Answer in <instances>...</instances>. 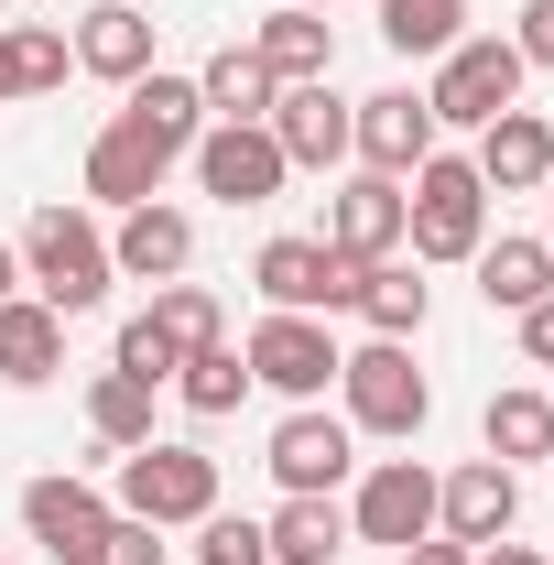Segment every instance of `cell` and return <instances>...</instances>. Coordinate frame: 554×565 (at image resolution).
Wrapping results in <instances>:
<instances>
[{
    "label": "cell",
    "mask_w": 554,
    "mask_h": 565,
    "mask_svg": "<svg viewBox=\"0 0 554 565\" xmlns=\"http://www.w3.org/2000/svg\"><path fill=\"white\" fill-rule=\"evenodd\" d=\"M98 565H163V522H131V511H109V533H98Z\"/></svg>",
    "instance_id": "35"
},
{
    "label": "cell",
    "mask_w": 554,
    "mask_h": 565,
    "mask_svg": "<svg viewBox=\"0 0 554 565\" xmlns=\"http://www.w3.org/2000/svg\"><path fill=\"white\" fill-rule=\"evenodd\" d=\"M185 533H196V565H273V544H262L251 511H207V522H185Z\"/></svg>",
    "instance_id": "33"
},
{
    "label": "cell",
    "mask_w": 554,
    "mask_h": 565,
    "mask_svg": "<svg viewBox=\"0 0 554 565\" xmlns=\"http://www.w3.org/2000/svg\"><path fill=\"white\" fill-rule=\"evenodd\" d=\"M22 533H33L55 565H98L109 490H98V479H33V490H22Z\"/></svg>",
    "instance_id": "14"
},
{
    "label": "cell",
    "mask_w": 554,
    "mask_h": 565,
    "mask_svg": "<svg viewBox=\"0 0 554 565\" xmlns=\"http://www.w3.org/2000/svg\"><path fill=\"white\" fill-rule=\"evenodd\" d=\"M348 152H359V174H414L424 152H435V109H424V87H381V98H359L348 109Z\"/></svg>",
    "instance_id": "11"
},
{
    "label": "cell",
    "mask_w": 554,
    "mask_h": 565,
    "mask_svg": "<svg viewBox=\"0 0 554 565\" xmlns=\"http://www.w3.org/2000/svg\"><path fill=\"white\" fill-rule=\"evenodd\" d=\"M381 44L403 66H435L446 44H468V0H381Z\"/></svg>",
    "instance_id": "29"
},
{
    "label": "cell",
    "mask_w": 554,
    "mask_h": 565,
    "mask_svg": "<svg viewBox=\"0 0 554 565\" xmlns=\"http://www.w3.org/2000/svg\"><path fill=\"white\" fill-rule=\"evenodd\" d=\"M338 262H392L403 250V185L392 174H348L338 196H327V228H316Z\"/></svg>",
    "instance_id": "15"
},
{
    "label": "cell",
    "mask_w": 554,
    "mask_h": 565,
    "mask_svg": "<svg viewBox=\"0 0 554 565\" xmlns=\"http://www.w3.org/2000/svg\"><path fill=\"white\" fill-rule=\"evenodd\" d=\"M76 66L109 76V87L152 76V22H141V0H98V11L76 22Z\"/></svg>",
    "instance_id": "22"
},
{
    "label": "cell",
    "mask_w": 554,
    "mask_h": 565,
    "mask_svg": "<svg viewBox=\"0 0 554 565\" xmlns=\"http://www.w3.org/2000/svg\"><path fill=\"white\" fill-rule=\"evenodd\" d=\"M522 55H511V33H468V44H446L435 55V87H424V109H435V131H489L500 109H522Z\"/></svg>",
    "instance_id": "4"
},
{
    "label": "cell",
    "mask_w": 554,
    "mask_h": 565,
    "mask_svg": "<svg viewBox=\"0 0 554 565\" xmlns=\"http://www.w3.org/2000/svg\"><path fill=\"white\" fill-rule=\"evenodd\" d=\"M251 282H262L273 316H348V305H359V262H338L316 228H305V239H262Z\"/></svg>",
    "instance_id": "7"
},
{
    "label": "cell",
    "mask_w": 554,
    "mask_h": 565,
    "mask_svg": "<svg viewBox=\"0 0 554 565\" xmlns=\"http://www.w3.org/2000/svg\"><path fill=\"white\" fill-rule=\"evenodd\" d=\"M348 316H370V338H424V316H435V282H424V262H359V305Z\"/></svg>",
    "instance_id": "23"
},
{
    "label": "cell",
    "mask_w": 554,
    "mask_h": 565,
    "mask_svg": "<svg viewBox=\"0 0 554 565\" xmlns=\"http://www.w3.org/2000/svg\"><path fill=\"white\" fill-rule=\"evenodd\" d=\"M262 544H273V565H338L348 555V511L338 500H283L273 522H262Z\"/></svg>",
    "instance_id": "28"
},
{
    "label": "cell",
    "mask_w": 554,
    "mask_h": 565,
    "mask_svg": "<svg viewBox=\"0 0 554 565\" xmlns=\"http://www.w3.org/2000/svg\"><path fill=\"white\" fill-rule=\"evenodd\" d=\"M120 120H131V131H152L163 141V152H174V163H185V152H196V131H207V98H196V76H131V87H120Z\"/></svg>",
    "instance_id": "21"
},
{
    "label": "cell",
    "mask_w": 554,
    "mask_h": 565,
    "mask_svg": "<svg viewBox=\"0 0 554 565\" xmlns=\"http://www.w3.org/2000/svg\"><path fill=\"white\" fill-rule=\"evenodd\" d=\"M262 468L283 479V500H338L348 468H359V435H348V414H327V403H294V414L273 424V446H262Z\"/></svg>",
    "instance_id": "6"
},
{
    "label": "cell",
    "mask_w": 554,
    "mask_h": 565,
    "mask_svg": "<svg viewBox=\"0 0 554 565\" xmlns=\"http://www.w3.org/2000/svg\"><path fill=\"white\" fill-rule=\"evenodd\" d=\"M511 55L554 76V0H522V22H511Z\"/></svg>",
    "instance_id": "36"
},
{
    "label": "cell",
    "mask_w": 554,
    "mask_h": 565,
    "mask_svg": "<svg viewBox=\"0 0 554 565\" xmlns=\"http://www.w3.org/2000/svg\"><path fill=\"white\" fill-rule=\"evenodd\" d=\"M163 174H174V152L152 131H131V120H109V131L87 141V196H98V207H152Z\"/></svg>",
    "instance_id": "18"
},
{
    "label": "cell",
    "mask_w": 554,
    "mask_h": 565,
    "mask_svg": "<svg viewBox=\"0 0 554 565\" xmlns=\"http://www.w3.org/2000/svg\"><path fill=\"white\" fill-rule=\"evenodd\" d=\"M11 294H22V250L0 239V305H11Z\"/></svg>",
    "instance_id": "40"
},
{
    "label": "cell",
    "mask_w": 554,
    "mask_h": 565,
    "mask_svg": "<svg viewBox=\"0 0 554 565\" xmlns=\"http://www.w3.org/2000/svg\"><path fill=\"white\" fill-rule=\"evenodd\" d=\"M87 435H98L109 457L152 446V381H131V370H98V381H87Z\"/></svg>",
    "instance_id": "30"
},
{
    "label": "cell",
    "mask_w": 554,
    "mask_h": 565,
    "mask_svg": "<svg viewBox=\"0 0 554 565\" xmlns=\"http://www.w3.org/2000/svg\"><path fill=\"white\" fill-rule=\"evenodd\" d=\"M338 403H348V435H424L435 381L414 370V338H370V349H348L338 359Z\"/></svg>",
    "instance_id": "3"
},
{
    "label": "cell",
    "mask_w": 554,
    "mask_h": 565,
    "mask_svg": "<svg viewBox=\"0 0 554 565\" xmlns=\"http://www.w3.org/2000/svg\"><path fill=\"white\" fill-rule=\"evenodd\" d=\"M511 327H522V359H533V370H554V294H544V305H522Z\"/></svg>",
    "instance_id": "37"
},
{
    "label": "cell",
    "mask_w": 554,
    "mask_h": 565,
    "mask_svg": "<svg viewBox=\"0 0 554 565\" xmlns=\"http://www.w3.org/2000/svg\"><path fill=\"white\" fill-rule=\"evenodd\" d=\"M66 66H76V33H55V22H0V87L11 98L66 87Z\"/></svg>",
    "instance_id": "27"
},
{
    "label": "cell",
    "mask_w": 554,
    "mask_h": 565,
    "mask_svg": "<svg viewBox=\"0 0 554 565\" xmlns=\"http://www.w3.org/2000/svg\"><path fill=\"white\" fill-rule=\"evenodd\" d=\"M489 239V185L468 152H424L403 174V250L414 262H479Z\"/></svg>",
    "instance_id": "2"
},
{
    "label": "cell",
    "mask_w": 554,
    "mask_h": 565,
    "mask_svg": "<svg viewBox=\"0 0 554 565\" xmlns=\"http://www.w3.org/2000/svg\"><path fill=\"white\" fill-rule=\"evenodd\" d=\"M251 55L273 66V87H305V76H338V33H327V11L273 0V11L251 22Z\"/></svg>",
    "instance_id": "19"
},
{
    "label": "cell",
    "mask_w": 554,
    "mask_h": 565,
    "mask_svg": "<svg viewBox=\"0 0 554 565\" xmlns=\"http://www.w3.org/2000/svg\"><path fill=\"white\" fill-rule=\"evenodd\" d=\"M468 565H544V555H533V544H511V533H500V544H479V555H468Z\"/></svg>",
    "instance_id": "39"
},
{
    "label": "cell",
    "mask_w": 554,
    "mask_h": 565,
    "mask_svg": "<svg viewBox=\"0 0 554 565\" xmlns=\"http://www.w3.org/2000/svg\"><path fill=\"white\" fill-rule=\"evenodd\" d=\"M196 98H207V120H273V66L251 55V44H217L207 66H196Z\"/></svg>",
    "instance_id": "25"
},
{
    "label": "cell",
    "mask_w": 554,
    "mask_h": 565,
    "mask_svg": "<svg viewBox=\"0 0 554 565\" xmlns=\"http://www.w3.org/2000/svg\"><path fill=\"white\" fill-rule=\"evenodd\" d=\"M185 163H196V185H207L217 207H273L283 174H294V163H283V141L262 131V120H207Z\"/></svg>",
    "instance_id": "9"
},
{
    "label": "cell",
    "mask_w": 554,
    "mask_h": 565,
    "mask_svg": "<svg viewBox=\"0 0 554 565\" xmlns=\"http://www.w3.org/2000/svg\"><path fill=\"white\" fill-rule=\"evenodd\" d=\"M435 533V468H414V457H381L359 490H348V544H424Z\"/></svg>",
    "instance_id": "10"
},
{
    "label": "cell",
    "mask_w": 554,
    "mask_h": 565,
    "mask_svg": "<svg viewBox=\"0 0 554 565\" xmlns=\"http://www.w3.org/2000/svg\"><path fill=\"white\" fill-rule=\"evenodd\" d=\"M174 403H185L196 424L239 414V403H251V359L228 349V338H217V349H185V370H174Z\"/></svg>",
    "instance_id": "31"
},
{
    "label": "cell",
    "mask_w": 554,
    "mask_h": 565,
    "mask_svg": "<svg viewBox=\"0 0 554 565\" xmlns=\"http://www.w3.org/2000/svg\"><path fill=\"white\" fill-rule=\"evenodd\" d=\"M511 522H522V468L468 457L457 479H435V533H446V544H468V555H479V544H500Z\"/></svg>",
    "instance_id": "12"
},
{
    "label": "cell",
    "mask_w": 554,
    "mask_h": 565,
    "mask_svg": "<svg viewBox=\"0 0 554 565\" xmlns=\"http://www.w3.org/2000/svg\"><path fill=\"white\" fill-rule=\"evenodd\" d=\"M55 370H66V316H55L44 294H11V305H0V381H11V392H44Z\"/></svg>",
    "instance_id": "20"
},
{
    "label": "cell",
    "mask_w": 554,
    "mask_h": 565,
    "mask_svg": "<svg viewBox=\"0 0 554 565\" xmlns=\"http://www.w3.org/2000/svg\"><path fill=\"white\" fill-rule=\"evenodd\" d=\"M239 359H251V381L262 392H283V403H327V381H338V338H327V316H262L251 338H239Z\"/></svg>",
    "instance_id": "8"
},
{
    "label": "cell",
    "mask_w": 554,
    "mask_h": 565,
    "mask_svg": "<svg viewBox=\"0 0 554 565\" xmlns=\"http://www.w3.org/2000/svg\"><path fill=\"white\" fill-rule=\"evenodd\" d=\"M0 109H11V87H0Z\"/></svg>",
    "instance_id": "42"
},
{
    "label": "cell",
    "mask_w": 554,
    "mask_h": 565,
    "mask_svg": "<svg viewBox=\"0 0 554 565\" xmlns=\"http://www.w3.org/2000/svg\"><path fill=\"white\" fill-rule=\"evenodd\" d=\"M305 11H327V0H305Z\"/></svg>",
    "instance_id": "43"
},
{
    "label": "cell",
    "mask_w": 554,
    "mask_h": 565,
    "mask_svg": "<svg viewBox=\"0 0 554 565\" xmlns=\"http://www.w3.org/2000/svg\"><path fill=\"white\" fill-rule=\"evenodd\" d=\"M403 565H468V544H446V533H424V544H403Z\"/></svg>",
    "instance_id": "38"
},
{
    "label": "cell",
    "mask_w": 554,
    "mask_h": 565,
    "mask_svg": "<svg viewBox=\"0 0 554 565\" xmlns=\"http://www.w3.org/2000/svg\"><path fill=\"white\" fill-rule=\"evenodd\" d=\"M468 163H479L489 196H544V174H554V120H544V109H500Z\"/></svg>",
    "instance_id": "16"
},
{
    "label": "cell",
    "mask_w": 554,
    "mask_h": 565,
    "mask_svg": "<svg viewBox=\"0 0 554 565\" xmlns=\"http://www.w3.org/2000/svg\"><path fill=\"white\" fill-rule=\"evenodd\" d=\"M141 316H152L174 349H217V338H228V305H217L207 282H152V305H141Z\"/></svg>",
    "instance_id": "32"
},
{
    "label": "cell",
    "mask_w": 554,
    "mask_h": 565,
    "mask_svg": "<svg viewBox=\"0 0 554 565\" xmlns=\"http://www.w3.org/2000/svg\"><path fill=\"white\" fill-rule=\"evenodd\" d=\"M109 511H131V522H163V533H185V522H207L217 511V457L207 446H131L120 457V500Z\"/></svg>",
    "instance_id": "5"
},
{
    "label": "cell",
    "mask_w": 554,
    "mask_h": 565,
    "mask_svg": "<svg viewBox=\"0 0 554 565\" xmlns=\"http://www.w3.org/2000/svg\"><path fill=\"white\" fill-rule=\"evenodd\" d=\"M109 262H120V282H185V262H196V217L185 207H120V228H109Z\"/></svg>",
    "instance_id": "17"
},
{
    "label": "cell",
    "mask_w": 554,
    "mask_h": 565,
    "mask_svg": "<svg viewBox=\"0 0 554 565\" xmlns=\"http://www.w3.org/2000/svg\"><path fill=\"white\" fill-rule=\"evenodd\" d=\"M544 207H554V174H544ZM544 250H554V217H544Z\"/></svg>",
    "instance_id": "41"
},
{
    "label": "cell",
    "mask_w": 554,
    "mask_h": 565,
    "mask_svg": "<svg viewBox=\"0 0 554 565\" xmlns=\"http://www.w3.org/2000/svg\"><path fill=\"white\" fill-rule=\"evenodd\" d=\"M109 370H131V381H152V392H174V370H185V349L152 327V316H131L120 327V349H109Z\"/></svg>",
    "instance_id": "34"
},
{
    "label": "cell",
    "mask_w": 554,
    "mask_h": 565,
    "mask_svg": "<svg viewBox=\"0 0 554 565\" xmlns=\"http://www.w3.org/2000/svg\"><path fill=\"white\" fill-rule=\"evenodd\" d=\"M479 446L500 457V468H522V457H554V403L533 392V381L489 392V414H479Z\"/></svg>",
    "instance_id": "26"
},
{
    "label": "cell",
    "mask_w": 554,
    "mask_h": 565,
    "mask_svg": "<svg viewBox=\"0 0 554 565\" xmlns=\"http://www.w3.org/2000/svg\"><path fill=\"white\" fill-rule=\"evenodd\" d=\"M554 294V250L544 239H479V305L489 316H522Z\"/></svg>",
    "instance_id": "24"
},
{
    "label": "cell",
    "mask_w": 554,
    "mask_h": 565,
    "mask_svg": "<svg viewBox=\"0 0 554 565\" xmlns=\"http://www.w3.org/2000/svg\"><path fill=\"white\" fill-rule=\"evenodd\" d=\"M348 109H359V98H338V76H305V87H283V98H273L262 131L283 141L294 174H338V163H348Z\"/></svg>",
    "instance_id": "13"
},
{
    "label": "cell",
    "mask_w": 554,
    "mask_h": 565,
    "mask_svg": "<svg viewBox=\"0 0 554 565\" xmlns=\"http://www.w3.org/2000/svg\"><path fill=\"white\" fill-rule=\"evenodd\" d=\"M11 250H22V282H33V294H44L66 327L87 316V305H109V282H120L109 228H98L87 207H66V196H55V207H33V228H22Z\"/></svg>",
    "instance_id": "1"
}]
</instances>
